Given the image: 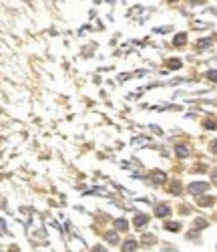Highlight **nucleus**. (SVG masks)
Instances as JSON below:
<instances>
[{"label": "nucleus", "instance_id": "f257e3e1", "mask_svg": "<svg viewBox=\"0 0 217 252\" xmlns=\"http://www.w3.org/2000/svg\"><path fill=\"white\" fill-rule=\"evenodd\" d=\"M207 188L209 186L205 184V182H195V184L189 186V192H191V194H203V192H207Z\"/></svg>", "mask_w": 217, "mask_h": 252}, {"label": "nucleus", "instance_id": "f03ea898", "mask_svg": "<svg viewBox=\"0 0 217 252\" xmlns=\"http://www.w3.org/2000/svg\"><path fill=\"white\" fill-rule=\"evenodd\" d=\"M169 214H171V210H169L167 204H161V206L155 208V216H161V218H163V216H169Z\"/></svg>", "mask_w": 217, "mask_h": 252}, {"label": "nucleus", "instance_id": "7ed1b4c3", "mask_svg": "<svg viewBox=\"0 0 217 252\" xmlns=\"http://www.w3.org/2000/svg\"><path fill=\"white\" fill-rule=\"evenodd\" d=\"M145 224H147V216H145V214H137V216H135V226L137 228H143Z\"/></svg>", "mask_w": 217, "mask_h": 252}, {"label": "nucleus", "instance_id": "20e7f679", "mask_svg": "<svg viewBox=\"0 0 217 252\" xmlns=\"http://www.w3.org/2000/svg\"><path fill=\"white\" fill-rule=\"evenodd\" d=\"M135 248H137L135 240H127V242L123 244V250H125V252H135Z\"/></svg>", "mask_w": 217, "mask_h": 252}, {"label": "nucleus", "instance_id": "39448f33", "mask_svg": "<svg viewBox=\"0 0 217 252\" xmlns=\"http://www.w3.org/2000/svg\"><path fill=\"white\" fill-rule=\"evenodd\" d=\"M185 40H187V34H185V32L177 34V36H175V47H181V44H183Z\"/></svg>", "mask_w": 217, "mask_h": 252}, {"label": "nucleus", "instance_id": "423d86ee", "mask_svg": "<svg viewBox=\"0 0 217 252\" xmlns=\"http://www.w3.org/2000/svg\"><path fill=\"white\" fill-rule=\"evenodd\" d=\"M165 228H167V230H173V232H179V228H181V226H179L177 222H167V224H165Z\"/></svg>", "mask_w": 217, "mask_h": 252}, {"label": "nucleus", "instance_id": "0eeeda50", "mask_svg": "<svg viewBox=\"0 0 217 252\" xmlns=\"http://www.w3.org/2000/svg\"><path fill=\"white\" fill-rule=\"evenodd\" d=\"M167 67H169V69H179V67H181V61L173 58V61H169V63H167Z\"/></svg>", "mask_w": 217, "mask_h": 252}, {"label": "nucleus", "instance_id": "6e6552de", "mask_svg": "<svg viewBox=\"0 0 217 252\" xmlns=\"http://www.w3.org/2000/svg\"><path fill=\"white\" fill-rule=\"evenodd\" d=\"M107 240H111V244H117V242H119V236H117L115 232H109V234H107Z\"/></svg>", "mask_w": 217, "mask_h": 252}, {"label": "nucleus", "instance_id": "1a4fd4ad", "mask_svg": "<svg viewBox=\"0 0 217 252\" xmlns=\"http://www.w3.org/2000/svg\"><path fill=\"white\" fill-rule=\"evenodd\" d=\"M117 228L119 230H127V222L125 220H117Z\"/></svg>", "mask_w": 217, "mask_h": 252}, {"label": "nucleus", "instance_id": "9d476101", "mask_svg": "<svg viewBox=\"0 0 217 252\" xmlns=\"http://www.w3.org/2000/svg\"><path fill=\"white\" fill-rule=\"evenodd\" d=\"M211 202H213L211 198H199V204H203V206H209Z\"/></svg>", "mask_w": 217, "mask_h": 252}, {"label": "nucleus", "instance_id": "9b49d317", "mask_svg": "<svg viewBox=\"0 0 217 252\" xmlns=\"http://www.w3.org/2000/svg\"><path fill=\"white\" fill-rule=\"evenodd\" d=\"M207 79H211V81H217V71H209V73H207Z\"/></svg>", "mask_w": 217, "mask_h": 252}, {"label": "nucleus", "instance_id": "f8f14e48", "mask_svg": "<svg viewBox=\"0 0 217 252\" xmlns=\"http://www.w3.org/2000/svg\"><path fill=\"white\" fill-rule=\"evenodd\" d=\"M177 153L179 155H185V153H187V149H185V147H177Z\"/></svg>", "mask_w": 217, "mask_h": 252}, {"label": "nucleus", "instance_id": "ddd939ff", "mask_svg": "<svg viewBox=\"0 0 217 252\" xmlns=\"http://www.w3.org/2000/svg\"><path fill=\"white\" fill-rule=\"evenodd\" d=\"M211 149H213V151H215V153H217V141H213V145H211Z\"/></svg>", "mask_w": 217, "mask_h": 252}, {"label": "nucleus", "instance_id": "4468645a", "mask_svg": "<svg viewBox=\"0 0 217 252\" xmlns=\"http://www.w3.org/2000/svg\"><path fill=\"white\" fill-rule=\"evenodd\" d=\"M92 252H105V250H103L101 246H96V248H95V250H92Z\"/></svg>", "mask_w": 217, "mask_h": 252}, {"label": "nucleus", "instance_id": "2eb2a0df", "mask_svg": "<svg viewBox=\"0 0 217 252\" xmlns=\"http://www.w3.org/2000/svg\"><path fill=\"white\" fill-rule=\"evenodd\" d=\"M213 182L217 184V170H215V174H213Z\"/></svg>", "mask_w": 217, "mask_h": 252}, {"label": "nucleus", "instance_id": "dca6fc26", "mask_svg": "<svg viewBox=\"0 0 217 252\" xmlns=\"http://www.w3.org/2000/svg\"><path fill=\"white\" fill-rule=\"evenodd\" d=\"M169 2H177V0H169Z\"/></svg>", "mask_w": 217, "mask_h": 252}]
</instances>
